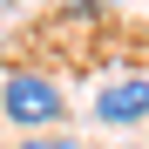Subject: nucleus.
<instances>
[{
    "label": "nucleus",
    "instance_id": "nucleus-2",
    "mask_svg": "<svg viewBox=\"0 0 149 149\" xmlns=\"http://www.w3.org/2000/svg\"><path fill=\"white\" fill-rule=\"evenodd\" d=\"M88 115L102 122V129H142L149 122V74H122V81H102L95 88Z\"/></svg>",
    "mask_w": 149,
    "mask_h": 149
},
{
    "label": "nucleus",
    "instance_id": "nucleus-1",
    "mask_svg": "<svg viewBox=\"0 0 149 149\" xmlns=\"http://www.w3.org/2000/svg\"><path fill=\"white\" fill-rule=\"evenodd\" d=\"M0 115H7L20 136H41V129H61L68 95H61V81L47 68H14L7 81H0Z\"/></svg>",
    "mask_w": 149,
    "mask_h": 149
},
{
    "label": "nucleus",
    "instance_id": "nucleus-3",
    "mask_svg": "<svg viewBox=\"0 0 149 149\" xmlns=\"http://www.w3.org/2000/svg\"><path fill=\"white\" fill-rule=\"evenodd\" d=\"M14 149H88L81 136H68V129H41V136H20Z\"/></svg>",
    "mask_w": 149,
    "mask_h": 149
},
{
    "label": "nucleus",
    "instance_id": "nucleus-4",
    "mask_svg": "<svg viewBox=\"0 0 149 149\" xmlns=\"http://www.w3.org/2000/svg\"><path fill=\"white\" fill-rule=\"evenodd\" d=\"M0 14H7V0H0Z\"/></svg>",
    "mask_w": 149,
    "mask_h": 149
}]
</instances>
